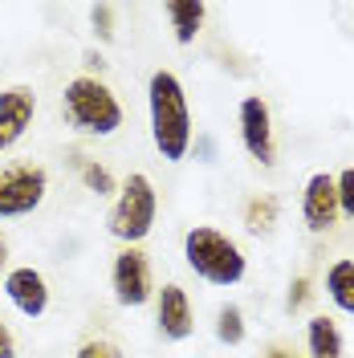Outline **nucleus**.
<instances>
[{
    "instance_id": "1",
    "label": "nucleus",
    "mask_w": 354,
    "mask_h": 358,
    "mask_svg": "<svg viewBox=\"0 0 354 358\" xmlns=\"http://www.w3.org/2000/svg\"><path fill=\"white\" fill-rule=\"evenodd\" d=\"M147 118H151V143L159 159L183 163L196 134H192V106H187V90L171 69H155L147 78Z\"/></svg>"
},
{
    "instance_id": "2",
    "label": "nucleus",
    "mask_w": 354,
    "mask_h": 358,
    "mask_svg": "<svg viewBox=\"0 0 354 358\" xmlns=\"http://www.w3.org/2000/svg\"><path fill=\"white\" fill-rule=\"evenodd\" d=\"M62 114H66L69 131L86 134V138H111L127 122V110H122L118 94L102 78H94V73H78V78L66 82V90H62Z\"/></svg>"
},
{
    "instance_id": "3",
    "label": "nucleus",
    "mask_w": 354,
    "mask_h": 358,
    "mask_svg": "<svg viewBox=\"0 0 354 358\" xmlns=\"http://www.w3.org/2000/svg\"><path fill=\"white\" fill-rule=\"evenodd\" d=\"M183 261H187V268L196 273L199 281H208L216 289L241 285L244 273H248L244 248L228 232L212 228V224H196V228L183 232Z\"/></svg>"
},
{
    "instance_id": "4",
    "label": "nucleus",
    "mask_w": 354,
    "mask_h": 358,
    "mask_svg": "<svg viewBox=\"0 0 354 358\" xmlns=\"http://www.w3.org/2000/svg\"><path fill=\"white\" fill-rule=\"evenodd\" d=\"M155 216H159V196L151 176L131 171L118 183V196H114L111 216H106V232L114 241H122V248H139L155 232Z\"/></svg>"
},
{
    "instance_id": "5",
    "label": "nucleus",
    "mask_w": 354,
    "mask_h": 358,
    "mask_svg": "<svg viewBox=\"0 0 354 358\" xmlns=\"http://www.w3.org/2000/svg\"><path fill=\"white\" fill-rule=\"evenodd\" d=\"M49 196V171L41 163H8L0 167V220L33 216Z\"/></svg>"
},
{
    "instance_id": "6",
    "label": "nucleus",
    "mask_w": 354,
    "mask_h": 358,
    "mask_svg": "<svg viewBox=\"0 0 354 358\" xmlns=\"http://www.w3.org/2000/svg\"><path fill=\"white\" fill-rule=\"evenodd\" d=\"M111 289L122 310H143L155 301V268L143 248H122L111 265Z\"/></svg>"
},
{
    "instance_id": "7",
    "label": "nucleus",
    "mask_w": 354,
    "mask_h": 358,
    "mask_svg": "<svg viewBox=\"0 0 354 358\" xmlns=\"http://www.w3.org/2000/svg\"><path fill=\"white\" fill-rule=\"evenodd\" d=\"M236 122H241L244 151L257 159L261 167H273V163H277V131H273V110H269V102L261 98V94L241 98Z\"/></svg>"
},
{
    "instance_id": "8",
    "label": "nucleus",
    "mask_w": 354,
    "mask_h": 358,
    "mask_svg": "<svg viewBox=\"0 0 354 358\" xmlns=\"http://www.w3.org/2000/svg\"><path fill=\"white\" fill-rule=\"evenodd\" d=\"M302 220H306V228L313 236L338 228L342 212H338V187H334L330 171H313L306 179V187H302Z\"/></svg>"
},
{
    "instance_id": "9",
    "label": "nucleus",
    "mask_w": 354,
    "mask_h": 358,
    "mask_svg": "<svg viewBox=\"0 0 354 358\" xmlns=\"http://www.w3.org/2000/svg\"><path fill=\"white\" fill-rule=\"evenodd\" d=\"M33 118H37V90L33 86L0 90V155H8L29 134Z\"/></svg>"
},
{
    "instance_id": "10",
    "label": "nucleus",
    "mask_w": 354,
    "mask_h": 358,
    "mask_svg": "<svg viewBox=\"0 0 354 358\" xmlns=\"http://www.w3.org/2000/svg\"><path fill=\"white\" fill-rule=\"evenodd\" d=\"M155 326L167 342H187L196 334V310L179 281H167L163 289H155Z\"/></svg>"
},
{
    "instance_id": "11",
    "label": "nucleus",
    "mask_w": 354,
    "mask_h": 358,
    "mask_svg": "<svg viewBox=\"0 0 354 358\" xmlns=\"http://www.w3.org/2000/svg\"><path fill=\"white\" fill-rule=\"evenodd\" d=\"M4 297L13 301V310L21 313V317L37 322V317H45V310H49V281H45L41 268L17 265V268L4 273Z\"/></svg>"
},
{
    "instance_id": "12",
    "label": "nucleus",
    "mask_w": 354,
    "mask_h": 358,
    "mask_svg": "<svg viewBox=\"0 0 354 358\" xmlns=\"http://www.w3.org/2000/svg\"><path fill=\"white\" fill-rule=\"evenodd\" d=\"M306 346H310V358H346V338L326 313H313L306 322Z\"/></svg>"
},
{
    "instance_id": "13",
    "label": "nucleus",
    "mask_w": 354,
    "mask_h": 358,
    "mask_svg": "<svg viewBox=\"0 0 354 358\" xmlns=\"http://www.w3.org/2000/svg\"><path fill=\"white\" fill-rule=\"evenodd\" d=\"M167 21H171V37L179 45H192L199 37L204 21H208V4H199V0H171L167 4Z\"/></svg>"
},
{
    "instance_id": "14",
    "label": "nucleus",
    "mask_w": 354,
    "mask_h": 358,
    "mask_svg": "<svg viewBox=\"0 0 354 358\" xmlns=\"http://www.w3.org/2000/svg\"><path fill=\"white\" fill-rule=\"evenodd\" d=\"M326 297L334 301V310H342L354 317V261L351 257H338L326 268Z\"/></svg>"
},
{
    "instance_id": "15",
    "label": "nucleus",
    "mask_w": 354,
    "mask_h": 358,
    "mask_svg": "<svg viewBox=\"0 0 354 358\" xmlns=\"http://www.w3.org/2000/svg\"><path fill=\"white\" fill-rule=\"evenodd\" d=\"M277 216H281V203H277V196H253V200L244 203V228L248 232H273V224H277Z\"/></svg>"
},
{
    "instance_id": "16",
    "label": "nucleus",
    "mask_w": 354,
    "mask_h": 358,
    "mask_svg": "<svg viewBox=\"0 0 354 358\" xmlns=\"http://www.w3.org/2000/svg\"><path fill=\"white\" fill-rule=\"evenodd\" d=\"M244 334H248V326H244V310L236 306V301L220 306V310H216V342H224V346H241Z\"/></svg>"
},
{
    "instance_id": "17",
    "label": "nucleus",
    "mask_w": 354,
    "mask_h": 358,
    "mask_svg": "<svg viewBox=\"0 0 354 358\" xmlns=\"http://www.w3.org/2000/svg\"><path fill=\"white\" fill-rule=\"evenodd\" d=\"M78 171H82V183H86V192H94L98 200H106V196H118V179L111 176V167H102L98 159H78Z\"/></svg>"
},
{
    "instance_id": "18",
    "label": "nucleus",
    "mask_w": 354,
    "mask_h": 358,
    "mask_svg": "<svg viewBox=\"0 0 354 358\" xmlns=\"http://www.w3.org/2000/svg\"><path fill=\"white\" fill-rule=\"evenodd\" d=\"M334 187H338V212L346 220H354V167H342L334 176Z\"/></svg>"
},
{
    "instance_id": "19",
    "label": "nucleus",
    "mask_w": 354,
    "mask_h": 358,
    "mask_svg": "<svg viewBox=\"0 0 354 358\" xmlns=\"http://www.w3.org/2000/svg\"><path fill=\"white\" fill-rule=\"evenodd\" d=\"M73 358H127V355L114 346L111 338H86V342L73 350Z\"/></svg>"
},
{
    "instance_id": "20",
    "label": "nucleus",
    "mask_w": 354,
    "mask_h": 358,
    "mask_svg": "<svg viewBox=\"0 0 354 358\" xmlns=\"http://www.w3.org/2000/svg\"><path fill=\"white\" fill-rule=\"evenodd\" d=\"M90 24H94V33H98L102 41H111L114 37V8L111 4H94V8H90Z\"/></svg>"
},
{
    "instance_id": "21",
    "label": "nucleus",
    "mask_w": 354,
    "mask_h": 358,
    "mask_svg": "<svg viewBox=\"0 0 354 358\" xmlns=\"http://www.w3.org/2000/svg\"><path fill=\"white\" fill-rule=\"evenodd\" d=\"M313 297L310 289V277H297V281H289V297H285V310L289 313H297V310H306V301Z\"/></svg>"
},
{
    "instance_id": "22",
    "label": "nucleus",
    "mask_w": 354,
    "mask_h": 358,
    "mask_svg": "<svg viewBox=\"0 0 354 358\" xmlns=\"http://www.w3.org/2000/svg\"><path fill=\"white\" fill-rule=\"evenodd\" d=\"M0 358H17V334L8 330L4 317H0Z\"/></svg>"
},
{
    "instance_id": "23",
    "label": "nucleus",
    "mask_w": 354,
    "mask_h": 358,
    "mask_svg": "<svg viewBox=\"0 0 354 358\" xmlns=\"http://www.w3.org/2000/svg\"><path fill=\"white\" fill-rule=\"evenodd\" d=\"M196 151L204 155V163H212V159H216V147H212V138H196Z\"/></svg>"
},
{
    "instance_id": "24",
    "label": "nucleus",
    "mask_w": 354,
    "mask_h": 358,
    "mask_svg": "<svg viewBox=\"0 0 354 358\" xmlns=\"http://www.w3.org/2000/svg\"><path fill=\"white\" fill-rule=\"evenodd\" d=\"M8 265V236H4V232H0V268Z\"/></svg>"
},
{
    "instance_id": "25",
    "label": "nucleus",
    "mask_w": 354,
    "mask_h": 358,
    "mask_svg": "<svg viewBox=\"0 0 354 358\" xmlns=\"http://www.w3.org/2000/svg\"><path fill=\"white\" fill-rule=\"evenodd\" d=\"M265 358H297V355H289V350H281V346H269Z\"/></svg>"
}]
</instances>
